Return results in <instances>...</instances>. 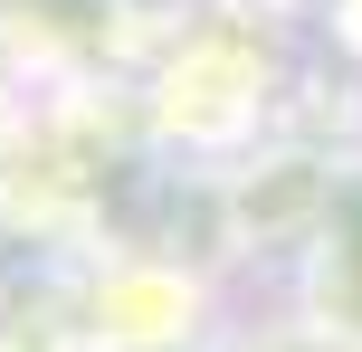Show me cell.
I'll list each match as a JSON object with an SVG mask.
<instances>
[{
  "label": "cell",
  "mask_w": 362,
  "mask_h": 352,
  "mask_svg": "<svg viewBox=\"0 0 362 352\" xmlns=\"http://www.w3.org/2000/svg\"><path fill=\"white\" fill-rule=\"evenodd\" d=\"M334 286H344V315H334V334H344L353 352H362V190L344 200V219H334Z\"/></svg>",
  "instance_id": "6da1fadb"
}]
</instances>
